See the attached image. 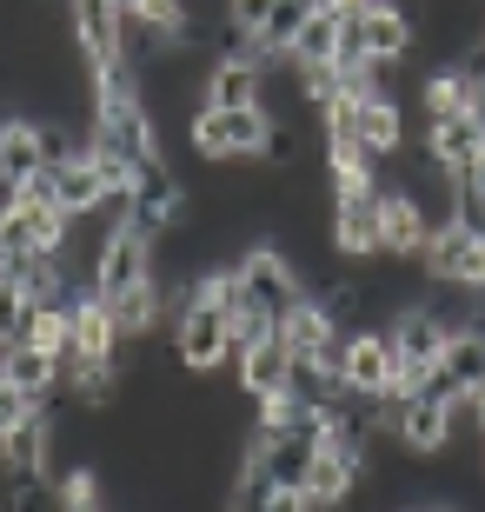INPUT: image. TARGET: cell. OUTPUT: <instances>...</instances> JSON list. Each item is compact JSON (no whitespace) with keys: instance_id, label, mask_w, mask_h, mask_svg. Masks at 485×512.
I'll list each match as a JSON object with an SVG mask.
<instances>
[{"instance_id":"obj_22","label":"cell","mask_w":485,"mask_h":512,"mask_svg":"<svg viewBox=\"0 0 485 512\" xmlns=\"http://www.w3.org/2000/svg\"><path fill=\"white\" fill-rule=\"evenodd\" d=\"M406 512H432V506H406Z\"/></svg>"},{"instance_id":"obj_9","label":"cell","mask_w":485,"mask_h":512,"mask_svg":"<svg viewBox=\"0 0 485 512\" xmlns=\"http://www.w3.org/2000/svg\"><path fill=\"white\" fill-rule=\"evenodd\" d=\"M432 240L426 207L406 187H379V260H419Z\"/></svg>"},{"instance_id":"obj_1","label":"cell","mask_w":485,"mask_h":512,"mask_svg":"<svg viewBox=\"0 0 485 512\" xmlns=\"http://www.w3.org/2000/svg\"><path fill=\"white\" fill-rule=\"evenodd\" d=\"M67 213H60L54 187H47V173H40L34 187H20L0 200V266H34L47 253L67 247Z\"/></svg>"},{"instance_id":"obj_5","label":"cell","mask_w":485,"mask_h":512,"mask_svg":"<svg viewBox=\"0 0 485 512\" xmlns=\"http://www.w3.org/2000/svg\"><path fill=\"white\" fill-rule=\"evenodd\" d=\"M419 266H426V280H439V286L485 293V233L459 227V220H439L432 240H426V253H419Z\"/></svg>"},{"instance_id":"obj_6","label":"cell","mask_w":485,"mask_h":512,"mask_svg":"<svg viewBox=\"0 0 485 512\" xmlns=\"http://www.w3.org/2000/svg\"><path fill=\"white\" fill-rule=\"evenodd\" d=\"M67 20H74V40H80L87 74L127 60V14H120V0H67Z\"/></svg>"},{"instance_id":"obj_11","label":"cell","mask_w":485,"mask_h":512,"mask_svg":"<svg viewBox=\"0 0 485 512\" xmlns=\"http://www.w3.org/2000/svg\"><path fill=\"white\" fill-rule=\"evenodd\" d=\"M47 187H54V200H60L67 220H87V213H107L113 180H107V167H100L94 153H74V160L47 167Z\"/></svg>"},{"instance_id":"obj_16","label":"cell","mask_w":485,"mask_h":512,"mask_svg":"<svg viewBox=\"0 0 485 512\" xmlns=\"http://www.w3.org/2000/svg\"><path fill=\"white\" fill-rule=\"evenodd\" d=\"M74 346L87 353V360L100 366H120V346H127V333H120V320H113V306L107 300H74Z\"/></svg>"},{"instance_id":"obj_17","label":"cell","mask_w":485,"mask_h":512,"mask_svg":"<svg viewBox=\"0 0 485 512\" xmlns=\"http://www.w3.org/2000/svg\"><path fill=\"white\" fill-rule=\"evenodd\" d=\"M359 140L373 160H399L406 153V114L386 94H359Z\"/></svg>"},{"instance_id":"obj_2","label":"cell","mask_w":485,"mask_h":512,"mask_svg":"<svg viewBox=\"0 0 485 512\" xmlns=\"http://www.w3.org/2000/svg\"><path fill=\"white\" fill-rule=\"evenodd\" d=\"M187 140L200 160H266L273 147V114L266 107H200L187 120Z\"/></svg>"},{"instance_id":"obj_13","label":"cell","mask_w":485,"mask_h":512,"mask_svg":"<svg viewBox=\"0 0 485 512\" xmlns=\"http://www.w3.org/2000/svg\"><path fill=\"white\" fill-rule=\"evenodd\" d=\"M426 153L452 173V180H472V167H479V153H485V120L479 114L426 120Z\"/></svg>"},{"instance_id":"obj_21","label":"cell","mask_w":485,"mask_h":512,"mask_svg":"<svg viewBox=\"0 0 485 512\" xmlns=\"http://www.w3.org/2000/svg\"><path fill=\"white\" fill-rule=\"evenodd\" d=\"M140 7H147V0H120V14H140Z\"/></svg>"},{"instance_id":"obj_18","label":"cell","mask_w":485,"mask_h":512,"mask_svg":"<svg viewBox=\"0 0 485 512\" xmlns=\"http://www.w3.org/2000/svg\"><path fill=\"white\" fill-rule=\"evenodd\" d=\"M34 286L20 280V266H0V346H20L34 326Z\"/></svg>"},{"instance_id":"obj_14","label":"cell","mask_w":485,"mask_h":512,"mask_svg":"<svg viewBox=\"0 0 485 512\" xmlns=\"http://www.w3.org/2000/svg\"><path fill=\"white\" fill-rule=\"evenodd\" d=\"M206 107H266V60L226 54L206 74Z\"/></svg>"},{"instance_id":"obj_20","label":"cell","mask_w":485,"mask_h":512,"mask_svg":"<svg viewBox=\"0 0 485 512\" xmlns=\"http://www.w3.org/2000/svg\"><path fill=\"white\" fill-rule=\"evenodd\" d=\"M273 7H280V0H226V40H233V47L260 40L266 20H273ZM233 47H226V54H233Z\"/></svg>"},{"instance_id":"obj_15","label":"cell","mask_w":485,"mask_h":512,"mask_svg":"<svg viewBox=\"0 0 485 512\" xmlns=\"http://www.w3.org/2000/svg\"><path fill=\"white\" fill-rule=\"evenodd\" d=\"M0 380L14 386L27 406L47 413V399L60 393V360L54 353H40V346H7V366H0Z\"/></svg>"},{"instance_id":"obj_3","label":"cell","mask_w":485,"mask_h":512,"mask_svg":"<svg viewBox=\"0 0 485 512\" xmlns=\"http://www.w3.org/2000/svg\"><path fill=\"white\" fill-rule=\"evenodd\" d=\"M233 340H240L233 313L213 306V300H200V293H187L180 320H173V360L187 366V373H213V366L233 360Z\"/></svg>"},{"instance_id":"obj_19","label":"cell","mask_w":485,"mask_h":512,"mask_svg":"<svg viewBox=\"0 0 485 512\" xmlns=\"http://www.w3.org/2000/svg\"><path fill=\"white\" fill-rule=\"evenodd\" d=\"M339 14L333 7H313V20H306V34L293 40V67H339Z\"/></svg>"},{"instance_id":"obj_12","label":"cell","mask_w":485,"mask_h":512,"mask_svg":"<svg viewBox=\"0 0 485 512\" xmlns=\"http://www.w3.org/2000/svg\"><path fill=\"white\" fill-rule=\"evenodd\" d=\"M40 173H47V140H40V120L7 114V120H0V187L20 193V187H34Z\"/></svg>"},{"instance_id":"obj_8","label":"cell","mask_w":485,"mask_h":512,"mask_svg":"<svg viewBox=\"0 0 485 512\" xmlns=\"http://www.w3.org/2000/svg\"><path fill=\"white\" fill-rule=\"evenodd\" d=\"M233 373H240V393L246 399H299V360L286 353L280 333L253 340L240 360H233Z\"/></svg>"},{"instance_id":"obj_10","label":"cell","mask_w":485,"mask_h":512,"mask_svg":"<svg viewBox=\"0 0 485 512\" xmlns=\"http://www.w3.org/2000/svg\"><path fill=\"white\" fill-rule=\"evenodd\" d=\"M47 459H54V419L47 413H20L7 433H0V479L20 486V479H47Z\"/></svg>"},{"instance_id":"obj_7","label":"cell","mask_w":485,"mask_h":512,"mask_svg":"<svg viewBox=\"0 0 485 512\" xmlns=\"http://www.w3.org/2000/svg\"><path fill=\"white\" fill-rule=\"evenodd\" d=\"M419 393L439 399V406H452L459 393H485V333L479 326H452L446 353H439V366L426 373Z\"/></svg>"},{"instance_id":"obj_4","label":"cell","mask_w":485,"mask_h":512,"mask_svg":"<svg viewBox=\"0 0 485 512\" xmlns=\"http://www.w3.org/2000/svg\"><path fill=\"white\" fill-rule=\"evenodd\" d=\"M233 266H240V280H246V300H253V313H260V320L280 333L286 313L306 300V280H299V266L286 260L280 247H246Z\"/></svg>"}]
</instances>
